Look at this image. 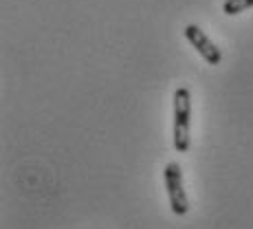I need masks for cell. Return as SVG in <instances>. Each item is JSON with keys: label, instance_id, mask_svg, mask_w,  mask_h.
Instances as JSON below:
<instances>
[{"label": "cell", "instance_id": "obj_1", "mask_svg": "<svg viewBox=\"0 0 253 229\" xmlns=\"http://www.w3.org/2000/svg\"><path fill=\"white\" fill-rule=\"evenodd\" d=\"M192 92L189 89L174 91V126H172V143L176 152H187L192 145Z\"/></svg>", "mask_w": 253, "mask_h": 229}, {"label": "cell", "instance_id": "obj_2", "mask_svg": "<svg viewBox=\"0 0 253 229\" xmlns=\"http://www.w3.org/2000/svg\"><path fill=\"white\" fill-rule=\"evenodd\" d=\"M163 183L168 189V198H169V207L176 216H185L189 212V198L185 192V183H183V168L176 161H169L163 170Z\"/></svg>", "mask_w": 253, "mask_h": 229}, {"label": "cell", "instance_id": "obj_3", "mask_svg": "<svg viewBox=\"0 0 253 229\" xmlns=\"http://www.w3.org/2000/svg\"><path fill=\"white\" fill-rule=\"evenodd\" d=\"M183 33H185V38H187V42L194 48H196V53L207 62V64L218 66L222 62L220 48H218L211 40H209V36L203 31L201 27H198V24H187V27L183 29Z\"/></svg>", "mask_w": 253, "mask_h": 229}, {"label": "cell", "instance_id": "obj_4", "mask_svg": "<svg viewBox=\"0 0 253 229\" xmlns=\"http://www.w3.org/2000/svg\"><path fill=\"white\" fill-rule=\"evenodd\" d=\"M253 7V0H225L222 4V13L225 16H238V13H245Z\"/></svg>", "mask_w": 253, "mask_h": 229}]
</instances>
